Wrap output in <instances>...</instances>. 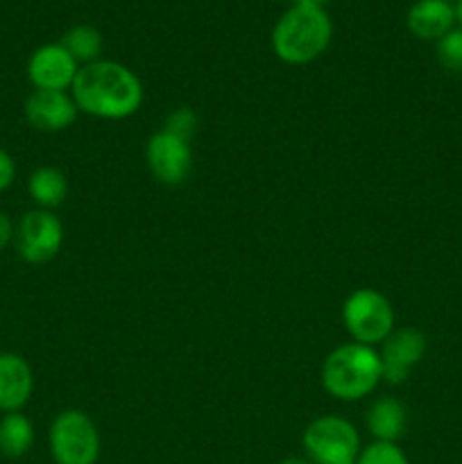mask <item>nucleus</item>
Here are the masks:
<instances>
[{"label": "nucleus", "mask_w": 462, "mask_h": 464, "mask_svg": "<svg viewBox=\"0 0 462 464\" xmlns=\"http://www.w3.org/2000/svg\"><path fill=\"white\" fill-rule=\"evenodd\" d=\"M71 95L80 113L102 121H125L143 107L145 89L140 77L125 63L98 59L80 66Z\"/></svg>", "instance_id": "nucleus-1"}, {"label": "nucleus", "mask_w": 462, "mask_h": 464, "mask_svg": "<svg viewBox=\"0 0 462 464\" xmlns=\"http://www.w3.org/2000/svg\"><path fill=\"white\" fill-rule=\"evenodd\" d=\"M333 23L326 9L297 5L285 9L272 30V50L288 66H303L326 53Z\"/></svg>", "instance_id": "nucleus-2"}, {"label": "nucleus", "mask_w": 462, "mask_h": 464, "mask_svg": "<svg viewBox=\"0 0 462 464\" xmlns=\"http://www.w3.org/2000/svg\"><path fill=\"white\" fill-rule=\"evenodd\" d=\"M320 381L329 397L344 403L361 401L383 381L379 352L358 343L340 344L322 362Z\"/></svg>", "instance_id": "nucleus-3"}, {"label": "nucleus", "mask_w": 462, "mask_h": 464, "mask_svg": "<svg viewBox=\"0 0 462 464\" xmlns=\"http://www.w3.org/2000/svg\"><path fill=\"white\" fill-rule=\"evenodd\" d=\"M394 306L383 293L374 288H356L342 304V324L351 343L379 347L397 326Z\"/></svg>", "instance_id": "nucleus-4"}, {"label": "nucleus", "mask_w": 462, "mask_h": 464, "mask_svg": "<svg viewBox=\"0 0 462 464\" xmlns=\"http://www.w3.org/2000/svg\"><path fill=\"white\" fill-rule=\"evenodd\" d=\"M50 456L57 464H95L102 449L95 421L77 408H66L48 430Z\"/></svg>", "instance_id": "nucleus-5"}, {"label": "nucleus", "mask_w": 462, "mask_h": 464, "mask_svg": "<svg viewBox=\"0 0 462 464\" xmlns=\"http://www.w3.org/2000/svg\"><path fill=\"white\" fill-rule=\"evenodd\" d=\"M303 451L311 464H356L361 456V435L349 420L322 415L302 435Z\"/></svg>", "instance_id": "nucleus-6"}, {"label": "nucleus", "mask_w": 462, "mask_h": 464, "mask_svg": "<svg viewBox=\"0 0 462 464\" xmlns=\"http://www.w3.org/2000/svg\"><path fill=\"white\" fill-rule=\"evenodd\" d=\"M14 249L30 266L50 263L63 245V225L53 211L32 208L14 229Z\"/></svg>", "instance_id": "nucleus-7"}, {"label": "nucleus", "mask_w": 462, "mask_h": 464, "mask_svg": "<svg viewBox=\"0 0 462 464\" xmlns=\"http://www.w3.org/2000/svg\"><path fill=\"white\" fill-rule=\"evenodd\" d=\"M148 170L159 184L181 186L193 170V145L170 131H154L145 145Z\"/></svg>", "instance_id": "nucleus-8"}, {"label": "nucleus", "mask_w": 462, "mask_h": 464, "mask_svg": "<svg viewBox=\"0 0 462 464\" xmlns=\"http://www.w3.org/2000/svg\"><path fill=\"white\" fill-rule=\"evenodd\" d=\"M426 349V335L419 329L412 326H401L394 329L388 335L383 344H380V372H383V381L388 385H403L410 379L412 370L424 361Z\"/></svg>", "instance_id": "nucleus-9"}, {"label": "nucleus", "mask_w": 462, "mask_h": 464, "mask_svg": "<svg viewBox=\"0 0 462 464\" xmlns=\"http://www.w3.org/2000/svg\"><path fill=\"white\" fill-rule=\"evenodd\" d=\"M80 63L62 44H43L27 59V80L36 91H68Z\"/></svg>", "instance_id": "nucleus-10"}, {"label": "nucleus", "mask_w": 462, "mask_h": 464, "mask_svg": "<svg viewBox=\"0 0 462 464\" xmlns=\"http://www.w3.org/2000/svg\"><path fill=\"white\" fill-rule=\"evenodd\" d=\"M25 121L32 130L57 134L75 125L80 109L68 91H32L25 100Z\"/></svg>", "instance_id": "nucleus-11"}, {"label": "nucleus", "mask_w": 462, "mask_h": 464, "mask_svg": "<svg viewBox=\"0 0 462 464\" xmlns=\"http://www.w3.org/2000/svg\"><path fill=\"white\" fill-rule=\"evenodd\" d=\"M34 394V372L14 352H0V412H21Z\"/></svg>", "instance_id": "nucleus-12"}, {"label": "nucleus", "mask_w": 462, "mask_h": 464, "mask_svg": "<svg viewBox=\"0 0 462 464\" xmlns=\"http://www.w3.org/2000/svg\"><path fill=\"white\" fill-rule=\"evenodd\" d=\"M406 25L421 41H439L457 25L451 0H417L406 14Z\"/></svg>", "instance_id": "nucleus-13"}, {"label": "nucleus", "mask_w": 462, "mask_h": 464, "mask_svg": "<svg viewBox=\"0 0 462 464\" xmlns=\"http://www.w3.org/2000/svg\"><path fill=\"white\" fill-rule=\"evenodd\" d=\"M365 424L374 442H397L406 435L408 411L399 399L379 397L371 401L365 415Z\"/></svg>", "instance_id": "nucleus-14"}, {"label": "nucleus", "mask_w": 462, "mask_h": 464, "mask_svg": "<svg viewBox=\"0 0 462 464\" xmlns=\"http://www.w3.org/2000/svg\"><path fill=\"white\" fill-rule=\"evenodd\" d=\"M27 193H30L36 208L54 211L68 198V177L59 168L41 166L27 177Z\"/></svg>", "instance_id": "nucleus-15"}, {"label": "nucleus", "mask_w": 462, "mask_h": 464, "mask_svg": "<svg viewBox=\"0 0 462 464\" xmlns=\"http://www.w3.org/2000/svg\"><path fill=\"white\" fill-rule=\"evenodd\" d=\"M34 444V426L30 417L21 412H7L0 420V456L9 460L27 456Z\"/></svg>", "instance_id": "nucleus-16"}, {"label": "nucleus", "mask_w": 462, "mask_h": 464, "mask_svg": "<svg viewBox=\"0 0 462 464\" xmlns=\"http://www.w3.org/2000/svg\"><path fill=\"white\" fill-rule=\"evenodd\" d=\"M59 44H62L63 48L71 53V57L75 59L80 66H86V63H93V62H98V59H102L100 57V54H102V48H104L102 34H100L98 27L86 25V23H82V25H75V27H71V30L63 32V36Z\"/></svg>", "instance_id": "nucleus-17"}, {"label": "nucleus", "mask_w": 462, "mask_h": 464, "mask_svg": "<svg viewBox=\"0 0 462 464\" xmlns=\"http://www.w3.org/2000/svg\"><path fill=\"white\" fill-rule=\"evenodd\" d=\"M435 50H438V59L447 71L462 72V27H453L451 32L435 41Z\"/></svg>", "instance_id": "nucleus-18"}, {"label": "nucleus", "mask_w": 462, "mask_h": 464, "mask_svg": "<svg viewBox=\"0 0 462 464\" xmlns=\"http://www.w3.org/2000/svg\"><path fill=\"white\" fill-rule=\"evenodd\" d=\"M356 464H410L397 442H371L358 456Z\"/></svg>", "instance_id": "nucleus-19"}, {"label": "nucleus", "mask_w": 462, "mask_h": 464, "mask_svg": "<svg viewBox=\"0 0 462 464\" xmlns=\"http://www.w3.org/2000/svg\"><path fill=\"white\" fill-rule=\"evenodd\" d=\"M199 118L195 113V109L190 107H177L168 113L166 122H163V130L170 131V134L179 136L184 140H193V136L197 134Z\"/></svg>", "instance_id": "nucleus-20"}, {"label": "nucleus", "mask_w": 462, "mask_h": 464, "mask_svg": "<svg viewBox=\"0 0 462 464\" xmlns=\"http://www.w3.org/2000/svg\"><path fill=\"white\" fill-rule=\"evenodd\" d=\"M16 181V161L7 150L0 148V193L9 190Z\"/></svg>", "instance_id": "nucleus-21"}, {"label": "nucleus", "mask_w": 462, "mask_h": 464, "mask_svg": "<svg viewBox=\"0 0 462 464\" xmlns=\"http://www.w3.org/2000/svg\"><path fill=\"white\" fill-rule=\"evenodd\" d=\"M14 229H16V225L12 222V218L0 211V252L14 243Z\"/></svg>", "instance_id": "nucleus-22"}, {"label": "nucleus", "mask_w": 462, "mask_h": 464, "mask_svg": "<svg viewBox=\"0 0 462 464\" xmlns=\"http://www.w3.org/2000/svg\"><path fill=\"white\" fill-rule=\"evenodd\" d=\"M297 5H306V7H322L324 9V5L329 3V0H294Z\"/></svg>", "instance_id": "nucleus-23"}, {"label": "nucleus", "mask_w": 462, "mask_h": 464, "mask_svg": "<svg viewBox=\"0 0 462 464\" xmlns=\"http://www.w3.org/2000/svg\"><path fill=\"white\" fill-rule=\"evenodd\" d=\"M279 464H311V462H308V460H303V458L290 456V458H285V460H281Z\"/></svg>", "instance_id": "nucleus-24"}, {"label": "nucleus", "mask_w": 462, "mask_h": 464, "mask_svg": "<svg viewBox=\"0 0 462 464\" xmlns=\"http://www.w3.org/2000/svg\"><path fill=\"white\" fill-rule=\"evenodd\" d=\"M456 18H457V27H462V0L456 3Z\"/></svg>", "instance_id": "nucleus-25"}]
</instances>
